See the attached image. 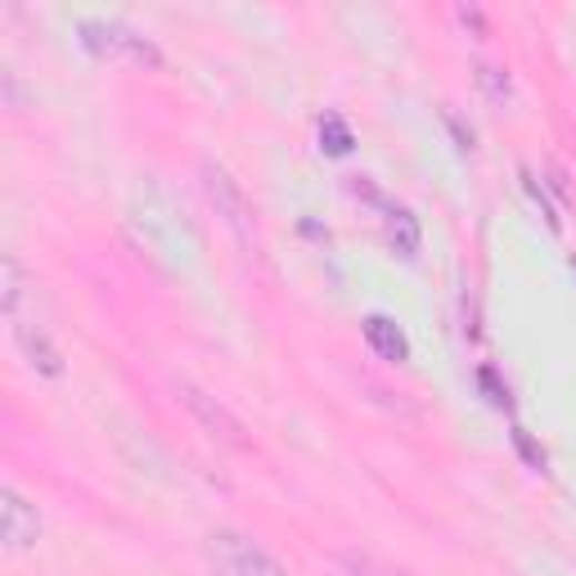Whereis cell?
I'll list each match as a JSON object with an SVG mask.
<instances>
[{
	"label": "cell",
	"instance_id": "obj_1",
	"mask_svg": "<svg viewBox=\"0 0 576 576\" xmlns=\"http://www.w3.org/2000/svg\"><path fill=\"white\" fill-rule=\"evenodd\" d=\"M203 558H208V567H212L216 576H289V567H284L271 549H262L253 536L230 532V527L208 532Z\"/></svg>",
	"mask_w": 576,
	"mask_h": 576
},
{
	"label": "cell",
	"instance_id": "obj_2",
	"mask_svg": "<svg viewBox=\"0 0 576 576\" xmlns=\"http://www.w3.org/2000/svg\"><path fill=\"white\" fill-rule=\"evenodd\" d=\"M199 176H203V194L216 208V216L225 221V230L239 243H253L257 239V216H253V203H249V194H243V185L221 168V162H203Z\"/></svg>",
	"mask_w": 576,
	"mask_h": 576
},
{
	"label": "cell",
	"instance_id": "obj_3",
	"mask_svg": "<svg viewBox=\"0 0 576 576\" xmlns=\"http://www.w3.org/2000/svg\"><path fill=\"white\" fill-rule=\"evenodd\" d=\"M81 46L100 59H135L144 68H162V50L118 19H87L81 23Z\"/></svg>",
	"mask_w": 576,
	"mask_h": 576
},
{
	"label": "cell",
	"instance_id": "obj_4",
	"mask_svg": "<svg viewBox=\"0 0 576 576\" xmlns=\"http://www.w3.org/2000/svg\"><path fill=\"white\" fill-rule=\"evenodd\" d=\"M176 396H181V405L199 420V428H203L212 442H221V446H230V451H249V446H253V442H249V428H243V424L230 415V410H225L216 396H208L203 387L181 383Z\"/></svg>",
	"mask_w": 576,
	"mask_h": 576
},
{
	"label": "cell",
	"instance_id": "obj_5",
	"mask_svg": "<svg viewBox=\"0 0 576 576\" xmlns=\"http://www.w3.org/2000/svg\"><path fill=\"white\" fill-rule=\"evenodd\" d=\"M41 540V514L28 496H19L14 486L0 491V549L6 554H28Z\"/></svg>",
	"mask_w": 576,
	"mask_h": 576
},
{
	"label": "cell",
	"instance_id": "obj_6",
	"mask_svg": "<svg viewBox=\"0 0 576 576\" xmlns=\"http://www.w3.org/2000/svg\"><path fill=\"white\" fill-rule=\"evenodd\" d=\"M14 343H19V352L28 356V365H32L37 374H46V378H59V374H63V356H59V347L50 343L46 329L14 320Z\"/></svg>",
	"mask_w": 576,
	"mask_h": 576
},
{
	"label": "cell",
	"instance_id": "obj_7",
	"mask_svg": "<svg viewBox=\"0 0 576 576\" xmlns=\"http://www.w3.org/2000/svg\"><path fill=\"white\" fill-rule=\"evenodd\" d=\"M365 347L378 356V361H387V365H401V361H410V343H405V334L387 320V315H365Z\"/></svg>",
	"mask_w": 576,
	"mask_h": 576
},
{
	"label": "cell",
	"instance_id": "obj_8",
	"mask_svg": "<svg viewBox=\"0 0 576 576\" xmlns=\"http://www.w3.org/2000/svg\"><path fill=\"white\" fill-rule=\"evenodd\" d=\"M0 275H6V284H0V311H6L10 320H19L23 311V297H28V271L14 253H6V262H0Z\"/></svg>",
	"mask_w": 576,
	"mask_h": 576
},
{
	"label": "cell",
	"instance_id": "obj_9",
	"mask_svg": "<svg viewBox=\"0 0 576 576\" xmlns=\"http://www.w3.org/2000/svg\"><path fill=\"white\" fill-rule=\"evenodd\" d=\"M473 81H477V91L486 95V104H496V109H505V104H509V95H514V81H509V72H505V68H496V63H477V68H473Z\"/></svg>",
	"mask_w": 576,
	"mask_h": 576
},
{
	"label": "cell",
	"instance_id": "obj_10",
	"mask_svg": "<svg viewBox=\"0 0 576 576\" xmlns=\"http://www.w3.org/2000/svg\"><path fill=\"white\" fill-rule=\"evenodd\" d=\"M387 239L396 243L401 257H415V253H420V221L410 216L405 208H392V212H387Z\"/></svg>",
	"mask_w": 576,
	"mask_h": 576
},
{
	"label": "cell",
	"instance_id": "obj_11",
	"mask_svg": "<svg viewBox=\"0 0 576 576\" xmlns=\"http://www.w3.org/2000/svg\"><path fill=\"white\" fill-rule=\"evenodd\" d=\"M320 140H324V153H334V158H343V153H352V144H356V135H352V127L338 118V113H329L324 122H320Z\"/></svg>",
	"mask_w": 576,
	"mask_h": 576
},
{
	"label": "cell",
	"instance_id": "obj_12",
	"mask_svg": "<svg viewBox=\"0 0 576 576\" xmlns=\"http://www.w3.org/2000/svg\"><path fill=\"white\" fill-rule=\"evenodd\" d=\"M477 383H482V392L491 396V405H496V410H509V405H514V401H509V387L496 378V370H491V365L477 370Z\"/></svg>",
	"mask_w": 576,
	"mask_h": 576
},
{
	"label": "cell",
	"instance_id": "obj_13",
	"mask_svg": "<svg viewBox=\"0 0 576 576\" xmlns=\"http://www.w3.org/2000/svg\"><path fill=\"white\" fill-rule=\"evenodd\" d=\"M514 446H518V455L527 459V468H536V473H545V451L527 437V428H514Z\"/></svg>",
	"mask_w": 576,
	"mask_h": 576
},
{
	"label": "cell",
	"instance_id": "obj_14",
	"mask_svg": "<svg viewBox=\"0 0 576 576\" xmlns=\"http://www.w3.org/2000/svg\"><path fill=\"white\" fill-rule=\"evenodd\" d=\"M0 91H6V109L10 113H23V95H19V77L6 68V72H0Z\"/></svg>",
	"mask_w": 576,
	"mask_h": 576
},
{
	"label": "cell",
	"instance_id": "obj_15",
	"mask_svg": "<svg viewBox=\"0 0 576 576\" xmlns=\"http://www.w3.org/2000/svg\"><path fill=\"white\" fill-rule=\"evenodd\" d=\"M523 181H527V194L536 199V208H540V216L549 221V230H563V225H558V216H554V208H549V194H545V190H540V185H536V181H532L527 172H523Z\"/></svg>",
	"mask_w": 576,
	"mask_h": 576
},
{
	"label": "cell",
	"instance_id": "obj_16",
	"mask_svg": "<svg viewBox=\"0 0 576 576\" xmlns=\"http://www.w3.org/2000/svg\"><path fill=\"white\" fill-rule=\"evenodd\" d=\"M459 23H464V28H473L477 37H486V19H482V10H473V6H459Z\"/></svg>",
	"mask_w": 576,
	"mask_h": 576
},
{
	"label": "cell",
	"instance_id": "obj_17",
	"mask_svg": "<svg viewBox=\"0 0 576 576\" xmlns=\"http://www.w3.org/2000/svg\"><path fill=\"white\" fill-rule=\"evenodd\" d=\"M392 576H405V572H392Z\"/></svg>",
	"mask_w": 576,
	"mask_h": 576
},
{
	"label": "cell",
	"instance_id": "obj_18",
	"mask_svg": "<svg viewBox=\"0 0 576 576\" xmlns=\"http://www.w3.org/2000/svg\"><path fill=\"white\" fill-rule=\"evenodd\" d=\"M572 266H576V262H572Z\"/></svg>",
	"mask_w": 576,
	"mask_h": 576
}]
</instances>
